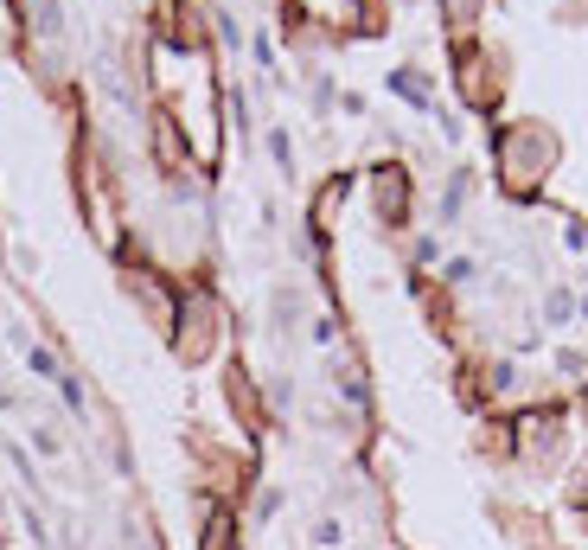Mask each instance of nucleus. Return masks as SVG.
<instances>
[{
	"instance_id": "6",
	"label": "nucleus",
	"mask_w": 588,
	"mask_h": 550,
	"mask_svg": "<svg viewBox=\"0 0 588 550\" xmlns=\"http://www.w3.org/2000/svg\"><path fill=\"white\" fill-rule=\"evenodd\" d=\"M26 365H32V378H45V384H58L64 371H58V359L45 353V346H26Z\"/></svg>"
},
{
	"instance_id": "10",
	"label": "nucleus",
	"mask_w": 588,
	"mask_h": 550,
	"mask_svg": "<svg viewBox=\"0 0 588 550\" xmlns=\"http://www.w3.org/2000/svg\"><path fill=\"white\" fill-rule=\"evenodd\" d=\"M569 243H575V250H588V225H582V218L569 225Z\"/></svg>"
},
{
	"instance_id": "7",
	"label": "nucleus",
	"mask_w": 588,
	"mask_h": 550,
	"mask_svg": "<svg viewBox=\"0 0 588 550\" xmlns=\"http://www.w3.org/2000/svg\"><path fill=\"white\" fill-rule=\"evenodd\" d=\"M205 550H231V512H211V531H205Z\"/></svg>"
},
{
	"instance_id": "8",
	"label": "nucleus",
	"mask_w": 588,
	"mask_h": 550,
	"mask_svg": "<svg viewBox=\"0 0 588 550\" xmlns=\"http://www.w3.org/2000/svg\"><path fill=\"white\" fill-rule=\"evenodd\" d=\"M461 198H467V173H455V179H448V198H441V212L455 218V212H461Z\"/></svg>"
},
{
	"instance_id": "3",
	"label": "nucleus",
	"mask_w": 588,
	"mask_h": 550,
	"mask_svg": "<svg viewBox=\"0 0 588 550\" xmlns=\"http://www.w3.org/2000/svg\"><path fill=\"white\" fill-rule=\"evenodd\" d=\"M186 320H192V326H186V339H179V353H186V359H198V353L211 346V301H192V307H186Z\"/></svg>"
},
{
	"instance_id": "5",
	"label": "nucleus",
	"mask_w": 588,
	"mask_h": 550,
	"mask_svg": "<svg viewBox=\"0 0 588 550\" xmlns=\"http://www.w3.org/2000/svg\"><path fill=\"white\" fill-rule=\"evenodd\" d=\"M544 314H550V326H569V320H575V295H569V289H550Z\"/></svg>"
},
{
	"instance_id": "4",
	"label": "nucleus",
	"mask_w": 588,
	"mask_h": 550,
	"mask_svg": "<svg viewBox=\"0 0 588 550\" xmlns=\"http://www.w3.org/2000/svg\"><path fill=\"white\" fill-rule=\"evenodd\" d=\"M390 90H397V96H409L416 109H428V78H422V71H397V78H390Z\"/></svg>"
},
{
	"instance_id": "2",
	"label": "nucleus",
	"mask_w": 588,
	"mask_h": 550,
	"mask_svg": "<svg viewBox=\"0 0 588 550\" xmlns=\"http://www.w3.org/2000/svg\"><path fill=\"white\" fill-rule=\"evenodd\" d=\"M372 192H378V218L384 225H409V179H403V167H378Z\"/></svg>"
},
{
	"instance_id": "1",
	"label": "nucleus",
	"mask_w": 588,
	"mask_h": 550,
	"mask_svg": "<svg viewBox=\"0 0 588 550\" xmlns=\"http://www.w3.org/2000/svg\"><path fill=\"white\" fill-rule=\"evenodd\" d=\"M544 160H550V142L537 134H505V186L511 192H531L537 179H544Z\"/></svg>"
},
{
	"instance_id": "9",
	"label": "nucleus",
	"mask_w": 588,
	"mask_h": 550,
	"mask_svg": "<svg viewBox=\"0 0 588 550\" xmlns=\"http://www.w3.org/2000/svg\"><path fill=\"white\" fill-rule=\"evenodd\" d=\"M269 154H275V167H281V173H288V167H294V148H288V134H281V128H275V134H269Z\"/></svg>"
}]
</instances>
